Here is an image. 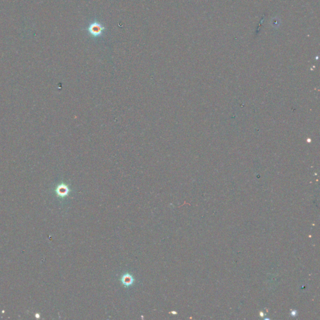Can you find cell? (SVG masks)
<instances>
[{
    "label": "cell",
    "instance_id": "cell-3",
    "mask_svg": "<svg viewBox=\"0 0 320 320\" xmlns=\"http://www.w3.org/2000/svg\"><path fill=\"white\" fill-rule=\"evenodd\" d=\"M58 192L60 196L64 197V196H66V195L68 194V189L67 188V187H66V186H61V187H59V190H58Z\"/></svg>",
    "mask_w": 320,
    "mask_h": 320
},
{
    "label": "cell",
    "instance_id": "cell-2",
    "mask_svg": "<svg viewBox=\"0 0 320 320\" xmlns=\"http://www.w3.org/2000/svg\"><path fill=\"white\" fill-rule=\"evenodd\" d=\"M121 280L122 281V283L124 284V286H128L131 285V284L133 283V281H134V279H133V277L131 276V274H130L128 273L123 275V277H122Z\"/></svg>",
    "mask_w": 320,
    "mask_h": 320
},
{
    "label": "cell",
    "instance_id": "cell-1",
    "mask_svg": "<svg viewBox=\"0 0 320 320\" xmlns=\"http://www.w3.org/2000/svg\"><path fill=\"white\" fill-rule=\"evenodd\" d=\"M104 30L103 26L98 22H94L91 24L88 28V31L93 37H98L101 34Z\"/></svg>",
    "mask_w": 320,
    "mask_h": 320
}]
</instances>
